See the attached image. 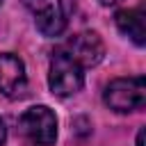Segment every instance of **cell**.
I'll return each instance as SVG.
<instances>
[{
  "instance_id": "cell-8",
  "label": "cell",
  "mask_w": 146,
  "mask_h": 146,
  "mask_svg": "<svg viewBox=\"0 0 146 146\" xmlns=\"http://www.w3.org/2000/svg\"><path fill=\"white\" fill-rule=\"evenodd\" d=\"M5 141H7V130H5V123L0 119V146H5Z\"/></svg>"
},
{
  "instance_id": "cell-5",
  "label": "cell",
  "mask_w": 146,
  "mask_h": 146,
  "mask_svg": "<svg viewBox=\"0 0 146 146\" xmlns=\"http://www.w3.org/2000/svg\"><path fill=\"white\" fill-rule=\"evenodd\" d=\"M59 48L68 57H73L82 68L96 66L105 57V43H103V39L96 32H78L68 41H64Z\"/></svg>"
},
{
  "instance_id": "cell-11",
  "label": "cell",
  "mask_w": 146,
  "mask_h": 146,
  "mask_svg": "<svg viewBox=\"0 0 146 146\" xmlns=\"http://www.w3.org/2000/svg\"><path fill=\"white\" fill-rule=\"evenodd\" d=\"M0 5H2V0H0Z\"/></svg>"
},
{
  "instance_id": "cell-9",
  "label": "cell",
  "mask_w": 146,
  "mask_h": 146,
  "mask_svg": "<svg viewBox=\"0 0 146 146\" xmlns=\"http://www.w3.org/2000/svg\"><path fill=\"white\" fill-rule=\"evenodd\" d=\"M137 146H144V128L137 132Z\"/></svg>"
},
{
  "instance_id": "cell-1",
  "label": "cell",
  "mask_w": 146,
  "mask_h": 146,
  "mask_svg": "<svg viewBox=\"0 0 146 146\" xmlns=\"http://www.w3.org/2000/svg\"><path fill=\"white\" fill-rule=\"evenodd\" d=\"M43 36H59L75 11V0H23Z\"/></svg>"
},
{
  "instance_id": "cell-6",
  "label": "cell",
  "mask_w": 146,
  "mask_h": 146,
  "mask_svg": "<svg viewBox=\"0 0 146 146\" xmlns=\"http://www.w3.org/2000/svg\"><path fill=\"white\" fill-rule=\"evenodd\" d=\"M25 91H27L25 64L11 52H0V94L7 98H23Z\"/></svg>"
},
{
  "instance_id": "cell-7",
  "label": "cell",
  "mask_w": 146,
  "mask_h": 146,
  "mask_svg": "<svg viewBox=\"0 0 146 146\" xmlns=\"http://www.w3.org/2000/svg\"><path fill=\"white\" fill-rule=\"evenodd\" d=\"M114 23L119 27L121 34H125L135 46H144L146 43V21H144V9H121L114 16Z\"/></svg>"
},
{
  "instance_id": "cell-3",
  "label": "cell",
  "mask_w": 146,
  "mask_h": 146,
  "mask_svg": "<svg viewBox=\"0 0 146 146\" xmlns=\"http://www.w3.org/2000/svg\"><path fill=\"white\" fill-rule=\"evenodd\" d=\"M103 100L114 112H137L146 105V80L144 75L132 78H116L105 87Z\"/></svg>"
},
{
  "instance_id": "cell-10",
  "label": "cell",
  "mask_w": 146,
  "mask_h": 146,
  "mask_svg": "<svg viewBox=\"0 0 146 146\" xmlns=\"http://www.w3.org/2000/svg\"><path fill=\"white\" fill-rule=\"evenodd\" d=\"M100 5H105V7H112V5H116V2H121V0H98Z\"/></svg>"
},
{
  "instance_id": "cell-2",
  "label": "cell",
  "mask_w": 146,
  "mask_h": 146,
  "mask_svg": "<svg viewBox=\"0 0 146 146\" xmlns=\"http://www.w3.org/2000/svg\"><path fill=\"white\" fill-rule=\"evenodd\" d=\"M48 84H50V91L59 98L73 96L84 87V68L73 57H68L59 46L52 50V57H50Z\"/></svg>"
},
{
  "instance_id": "cell-4",
  "label": "cell",
  "mask_w": 146,
  "mask_h": 146,
  "mask_svg": "<svg viewBox=\"0 0 146 146\" xmlns=\"http://www.w3.org/2000/svg\"><path fill=\"white\" fill-rule=\"evenodd\" d=\"M23 137L32 146H55L57 139V116L46 105H34L25 110L18 119Z\"/></svg>"
}]
</instances>
